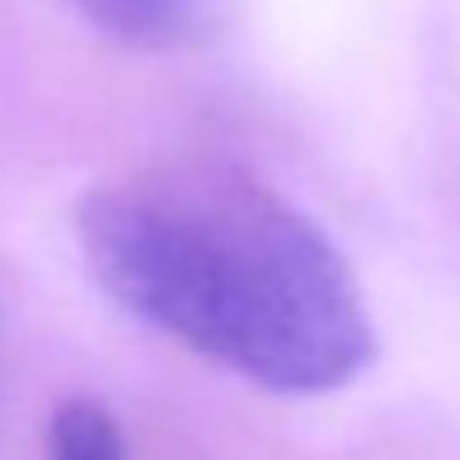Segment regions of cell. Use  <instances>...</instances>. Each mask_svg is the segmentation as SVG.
<instances>
[{
    "label": "cell",
    "instance_id": "2",
    "mask_svg": "<svg viewBox=\"0 0 460 460\" xmlns=\"http://www.w3.org/2000/svg\"><path fill=\"white\" fill-rule=\"evenodd\" d=\"M65 5L110 40L159 50L189 40L218 0H65Z\"/></svg>",
    "mask_w": 460,
    "mask_h": 460
},
{
    "label": "cell",
    "instance_id": "3",
    "mask_svg": "<svg viewBox=\"0 0 460 460\" xmlns=\"http://www.w3.org/2000/svg\"><path fill=\"white\" fill-rule=\"evenodd\" d=\"M45 460H129L124 430L100 401H65L45 436Z\"/></svg>",
    "mask_w": 460,
    "mask_h": 460
},
{
    "label": "cell",
    "instance_id": "1",
    "mask_svg": "<svg viewBox=\"0 0 460 460\" xmlns=\"http://www.w3.org/2000/svg\"><path fill=\"white\" fill-rule=\"evenodd\" d=\"M100 288L268 391H337L371 361L357 278L312 218L238 169H154L80 203Z\"/></svg>",
    "mask_w": 460,
    "mask_h": 460
}]
</instances>
